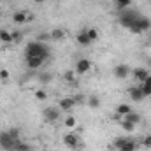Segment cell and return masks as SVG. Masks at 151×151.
Here are the masks:
<instances>
[{
	"label": "cell",
	"mask_w": 151,
	"mask_h": 151,
	"mask_svg": "<svg viewBox=\"0 0 151 151\" xmlns=\"http://www.w3.org/2000/svg\"><path fill=\"white\" fill-rule=\"evenodd\" d=\"M47 55H49V51H47V47L40 40L28 42L27 47H25V56H40V58H46Z\"/></svg>",
	"instance_id": "6da1fadb"
},
{
	"label": "cell",
	"mask_w": 151,
	"mask_h": 151,
	"mask_svg": "<svg viewBox=\"0 0 151 151\" xmlns=\"http://www.w3.org/2000/svg\"><path fill=\"white\" fill-rule=\"evenodd\" d=\"M137 18H139V14H137V12L130 11V9H125V11H121V12H119V16H118V23H119L121 27L128 28V27H130Z\"/></svg>",
	"instance_id": "7a4b0ae2"
},
{
	"label": "cell",
	"mask_w": 151,
	"mask_h": 151,
	"mask_svg": "<svg viewBox=\"0 0 151 151\" xmlns=\"http://www.w3.org/2000/svg\"><path fill=\"white\" fill-rule=\"evenodd\" d=\"M14 139L9 135V132H0V148L4 151H12L14 150Z\"/></svg>",
	"instance_id": "3957f363"
},
{
	"label": "cell",
	"mask_w": 151,
	"mask_h": 151,
	"mask_svg": "<svg viewBox=\"0 0 151 151\" xmlns=\"http://www.w3.org/2000/svg\"><path fill=\"white\" fill-rule=\"evenodd\" d=\"M76 74L77 76H83L86 74V72H90L91 70V62L88 60V58H79L77 62H76Z\"/></svg>",
	"instance_id": "277c9868"
},
{
	"label": "cell",
	"mask_w": 151,
	"mask_h": 151,
	"mask_svg": "<svg viewBox=\"0 0 151 151\" xmlns=\"http://www.w3.org/2000/svg\"><path fill=\"white\" fill-rule=\"evenodd\" d=\"M63 144L67 146V148H70V150H74L79 146V137H77V134L74 132H67L65 135H63Z\"/></svg>",
	"instance_id": "5b68a950"
},
{
	"label": "cell",
	"mask_w": 151,
	"mask_h": 151,
	"mask_svg": "<svg viewBox=\"0 0 151 151\" xmlns=\"http://www.w3.org/2000/svg\"><path fill=\"white\" fill-rule=\"evenodd\" d=\"M76 99L74 97H63V99H60V102H58V109L60 111H70V109H74L76 107Z\"/></svg>",
	"instance_id": "8992f818"
},
{
	"label": "cell",
	"mask_w": 151,
	"mask_h": 151,
	"mask_svg": "<svg viewBox=\"0 0 151 151\" xmlns=\"http://www.w3.org/2000/svg\"><path fill=\"white\" fill-rule=\"evenodd\" d=\"M42 116H44L46 121L53 123V121H56V119L60 118V109H58V107H46L44 113H42Z\"/></svg>",
	"instance_id": "52a82bcc"
},
{
	"label": "cell",
	"mask_w": 151,
	"mask_h": 151,
	"mask_svg": "<svg viewBox=\"0 0 151 151\" xmlns=\"http://www.w3.org/2000/svg\"><path fill=\"white\" fill-rule=\"evenodd\" d=\"M30 19H34L28 12H25V11H16L14 14H12V21L16 23V25H25L27 21H30Z\"/></svg>",
	"instance_id": "ba28073f"
},
{
	"label": "cell",
	"mask_w": 151,
	"mask_h": 151,
	"mask_svg": "<svg viewBox=\"0 0 151 151\" xmlns=\"http://www.w3.org/2000/svg\"><path fill=\"white\" fill-rule=\"evenodd\" d=\"M27 58V67L32 69V70H37L44 65V60L46 58H40V56H25Z\"/></svg>",
	"instance_id": "9c48e42d"
},
{
	"label": "cell",
	"mask_w": 151,
	"mask_h": 151,
	"mask_svg": "<svg viewBox=\"0 0 151 151\" xmlns=\"http://www.w3.org/2000/svg\"><path fill=\"white\" fill-rule=\"evenodd\" d=\"M113 74L118 77V79H127L128 76H130V67L128 65H125V63H119V65H116L113 70Z\"/></svg>",
	"instance_id": "30bf717a"
},
{
	"label": "cell",
	"mask_w": 151,
	"mask_h": 151,
	"mask_svg": "<svg viewBox=\"0 0 151 151\" xmlns=\"http://www.w3.org/2000/svg\"><path fill=\"white\" fill-rule=\"evenodd\" d=\"M132 76H134V79H135V81L144 83V81H146V77L150 76V72H148L144 67H137V69H134V70H132Z\"/></svg>",
	"instance_id": "8fae6325"
},
{
	"label": "cell",
	"mask_w": 151,
	"mask_h": 151,
	"mask_svg": "<svg viewBox=\"0 0 151 151\" xmlns=\"http://www.w3.org/2000/svg\"><path fill=\"white\" fill-rule=\"evenodd\" d=\"M128 95H130V99H132V100H135V102H139V100H142V99H144V93H142L141 86H132V88L128 90Z\"/></svg>",
	"instance_id": "7c38bea8"
},
{
	"label": "cell",
	"mask_w": 151,
	"mask_h": 151,
	"mask_svg": "<svg viewBox=\"0 0 151 151\" xmlns=\"http://www.w3.org/2000/svg\"><path fill=\"white\" fill-rule=\"evenodd\" d=\"M137 27H139L141 32H148L151 28V19L146 18V16H139V18H137Z\"/></svg>",
	"instance_id": "4fadbf2b"
},
{
	"label": "cell",
	"mask_w": 151,
	"mask_h": 151,
	"mask_svg": "<svg viewBox=\"0 0 151 151\" xmlns=\"http://www.w3.org/2000/svg\"><path fill=\"white\" fill-rule=\"evenodd\" d=\"M76 40H77L81 46H90V44H91V39H90V35H88L86 30H81V32L76 35Z\"/></svg>",
	"instance_id": "5bb4252c"
},
{
	"label": "cell",
	"mask_w": 151,
	"mask_h": 151,
	"mask_svg": "<svg viewBox=\"0 0 151 151\" xmlns=\"http://www.w3.org/2000/svg\"><path fill=\"white\" fill-rule=\"evenodd\" d=\"M130 113H132V106H130V104H119V106L116 107V114L121 116V118L127 116V114H130Z\"/></svg>",
	"instance_id": "9a60e30c"
},
{
	"label": "cell",
	"mask_w": 151,
	"mask_h": 151,
	"mask_svg": "<svg viewBox=\"0 0 151 151\" xmlns=\"http://www.w3.org/2000/svg\"><path fill=\"white\" fill-rule=\"evenodd\" d=\"M63 125H65L67 130H76V127H77V119H76V116L69 114V116L63 119Z\"/></svg>",
	"instance_id": "2e32d148"
},
{
	"label": "cell",
	"mask_w": 151,
	"mask_h": 151,
	"mask_svg": "<svg viewBox=\"0 0 151 151\" xmlns=\"http://www.w3.org/2000/svg\"><path fill=\"white\" fill-rule=\"evenodd\" d=\"M119 151H137V142L134 139H127L125 144L119 148Z\"/></svg>",
	"instance_id": "e0dca14e"
},
{
	"label": "cell",
	"mask_w": 151,
	"mask_h": 151,
	"mask_svg": "<svg viewBox=\"0 0 151 151\" xmlns=\"http://www.w3.org/2000/svg\"><path fill=\"white\" fill-rule=\"evenodd\" d=\"M12 151H30V144L25 142V141H21V139H18L14 142V150Z\"/></svg>",
	"instance_id": "ac0fdd59"
},
{
	"label": "cell",
	"mask_w": 151,
	"mask_h": 151,
	"mask_svg": "<svg viewBox=\"0 0 151 151\" xmlns=\"http://www.w3.org/2000/svg\"><path fill=\"white\" fill-rule=\"evenodd\" d=\"M63 37H65V32L62 28H55V30L49 32V39H53V40H60V39H63Z\"/></svg>",
	"instance_id": "d6986e66"
},
{
	"label": "cell",
	"mask_w": 151,
	"mask_h": 151,
	"mask_svg": "<svg viewBox=\"0 0 151 151\" xmlns=\"http://www.w3.org/2000/svg\"><path fill=\"white\" fill-rule=\"evenodd\" d=\"M63 79H65L67 83H70V84H76V83H77V74H76V70H67V72L63 74Z\"/></svg>",
	"instance_id": "ffe728a7"
},
{
	"label": "cell",
	"mask_w": 151,
	"mask_h": 151,
	"mask_svg": "<svg viewBox=\"0 0 151 151\" xmlns=\"http://www.w3.org/2000/svg\"><path fill=\"white\" fill-rule=\"evenodd\" d=\"M121 119H127V121H130V123H134V125H137V123L141 121V116H139L137 113H134V111H132L130 114H127V116H123Z\"/></svg>",
	"instance_id": "44dd1931"
},
{
	"label": "cell",
	"mask_w": 151,
	"mask_h": 151,
	"mask_svg": "<svg viewBox=\"0 0 151 151\" xmlns=\"http://www.w3.org/2000/svg\"><path fill=\"white\" fill-rule=\"evenodd\" d=\"M86 104L91 107V109H97L99 106H100V99L97 97V95H91V97H88V100H86Z\"/></svg>",
	"instance_id": "7402d4cb"
},
{
	"label": "cell",
	"mask_w": 151,
	"mask_h": 151,
	"mask_svg": "<svg viewBox=\"0 0 151 151\" xmlns=\"http://www.w3.org/2000/svg\"><path fill=\"white\" fill-rule=\"evenodd\" d=\"M0 40H2V42H5V44L14 42V40H12V34H11V32H7V30H0Z\"/></svg>",
	"instance_id": "603a6c76"
},
{
	"label": "cell",
	"mask_w": 151,
	"mask_h": 151,
	"mask_svg": "<svg viewBox=\"0 0 151 151\" xmlns=\"http://www.w3.org/2000/svg\"><path fill=\"white\" fill-rule=\"evenodd\" d=\"M114 4H116V9L125 11V9H128V5L132 4V0H114Z\"/></svg>",
	"instance_id": "cb8c5ba5"
},
{
	"label": "cell",
	"mask_w": 151,
	"mask_h": 151,
	"mask_svg": "<svg viewBox=\"0 0 151 151\" xmlns=\"http://www.w3.org/2000/svg\"><path fill=\"white\" fill-rule=\"evenodd\" d=\"M119 123H121L123 130H127V132H134V130H135V125L130 123V121H127V119H119Z\"/></svg>",
	"instance_id": "d4e9b609"
},
{
	"label": "cell",
	"mask_w": 151,
	"mask_h": 151,
	"mask_svg": "<svg viewBox=\"0 0 151 151\" xmlns=\"http://www.w3.org/2000/svg\"><path fill=\"white\" fill-rule=\"evenodd\" d=\"M7 132H9V135H11L14 141H18V139H19V132H21V130H19L18 127H12V128H9Z\"/></svg>",
	"instance_id": "484cf974"
},
{
	"label": "cell",
	"mask_w": 151,
	"mask_h": 151,
	"mask_svg": "<svg viewBox=\"0 0 151 151\" xmlns=\"http://www.w3.org/2000/svg\"><path fill=\"white\" fill-rule=\"evenodd\" d=\"M86 32H88V35L91 39V42H95V40L99 39V30H97V28H86Z\"/></svg>",
	"instance_id": "4316f807"
},
{
	"label": "cell",
	"mask_w": 151,
	"mask_h": 151,
	"mask_svg": "<svg viewBox=\"0 0 151 151\" xmlns=\"http://www.w3.org/2000/svg\"><path fill=\"white\" fill-rule=\"evenodd\" d=\"M35 99L37 100H47V91L46 90H35Z\"/></svg>",
	"instance_id": "83f0119b"
},
{
	"label": "cell",
	"mask_w": 151,
	"mask_h": 151,
	"mask_svg": "<svg viewBox=\"0 0 151 151\" xmlns=\"http://www.w3.org/2000/svg\"><path fill=\"white\" fill-rule=\"evenodd\" d=\"M139 86H141V90H142L144 97H150V95H151V88H150V86H148V84H144V83H141Z\"/></svg>",
	"instance_id": "f1b7e54d"
},
{
	"label": "cell",
	"mask_w": 151,
	"mask_h": 151,
	"mask_svg": "<svg viewBox=\"0 0 151 151\" xmlns=\"http://www.w3.org/2000/svg\"><path fill=\"white\" fill-rule=\"evenodd\" d=\"M125 141H127L125 137H119V139H116V141H114V142H113V146H114V148H116V150H119V148H121V146L125 144Z\"/></svg>",
	"instance_id": "f546056e"
},
{
	"label": "cell",
	"mask_w": 151,
	"mask_h": 151,
	"mask_svg": "<svg viewBox=\"0 0 151 151\" xmlns=\"http://www.w3.org/2000/svg\"><path fill=\"white\" fill-rule=\"evenodd\" d=\"M11 34H12V40H14V42H19V40L23 39V34L18 32V30H14V32H11Z\"/></svg>",
	"instance_id": "4dcf8cb0"
},
{
	"label": "cell",
	"mask_w": 151,
	"mask_h": 151,
	"mask_svg": "<svg viewBox=\"0 0 151 151\" xmlns=\"http://www.w3.org/2000/svg\"><path fill=\"white\" fill-rule=\"evenodd\" d=\"M9 70L7 69H0V81H7L9 79Z\"/></svg>",
	"instance_id": "1f68e13d"
},
{
	"label": "cell",
	"mask_w": 151,
	"mask_h": 151,
	"mask_svg": "<svg viewBox=\"0 0 151 151\" xmlns=\"http://www.w3.org/2000/svg\"><path fill=\"white\" fill-rule=\"evenodd\" d=\"M141 144H142L144 148H151V135H146V137H142Z\"/></svg>",
	"instance_id": "d6a6232c"
},
{
	"label": "cell",
	"mask_w": 151,
	"mask_h": 151,
	"mask_svg": "<svg viewBox=\"0 0 151 151\" xmlns=\"http://www.w3.org/2000/svg\"><path fill=\"white\" fill-rule=\"evenodd\" d=\"M39 81H40L42 84H46V83H49V81H51V76H49V74H40V76H39Z\"/></svg>",
	"instance_id": "836d02e7"
},
{
	"label": "cell",
	"mask_w": 151,
	"mask_h": 151,
	"mask_svg": "<svg viewBox=\"0 0 151 151\" xmlns=\"http://www.w3.org/2000/svg\"><path fill=\"white\" fill-rule=\"evenodd\" d=\"M144 84H148V86L151 88V74L148 76V77H146V81H144Z\"/></svg>",
	"instance_id": "e575fe53"
},
{
	"label": "cell",
	"mask_w": 151,
	"mask_h": 151,
	"mask_svg": "<svg viewBox=\"0 0 151 151\" xmlns=\"http://www.w3.org/2000/svg\"><path fill=\"white\" fill-rule=\"evenodd\" d=\"M34 2H35V4H44L46 0H34Z\"/></svg>",
	"instance_id": "d590c367"
},
{
	"label": "cell",
	"mask_w": 151,
	"mask_h": 151,
	"mask_svg": "<svg viewBox=\"0 0 151 151\" xmlns=\"http://www.w3.org/2000/svg\"><path fill=\"white\" fill-rule=\"evenodd\" d=\"M150 65H151V60H150Z\"/></svg>",
	"instance_id": "8d00e7d4"
}]
</instances>
